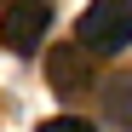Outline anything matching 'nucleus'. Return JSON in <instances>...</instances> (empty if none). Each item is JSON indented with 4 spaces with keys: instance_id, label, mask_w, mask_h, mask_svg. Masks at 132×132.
<instances>
[{
    "instance_id": "nucleus-5",
    "label": "nucleus",
    "mask_w": 132,
    "mask_h": 132,
    "mask_svg": "<svg viewBox=\"0 0 132 132\" xmlns=\"http://www.w3.org/2000/svg\"><path fill=\"white\" fill-rule=\"evenodd\" d=\"M40 132H98V126L80 115H52V121H40Z\"/></svg>"
},
{
    "instance_id": "nucleus-2",
    "label": "nucleus",
    "mask_w": 132,
    "mask_h": 132,
    "mask_svg": "<svg viewBox=\"0 0 132 132\" xmlns=\"http://www.w3.org/2000/svg\"><path fill=\"white\" fill-rule=\"evenodd\" d=\"M46 29H52V6L46 0H6V6H0V46L12 57L40 52Z\"/></svg>"
},
{
    "instance_id": "nucleus-3",
    "label": "nucleus",
    "mask_w": 132,
    "mask_h": 132,
    "mask_svg": "<svg viewBox=\"0 0 132 132\" xmlns=\"http://www.w3.org/2000/svg\"><path fill=\"white\" fill-rule=\"evenodd\" d=\"M46 80L57 98H86V86H92V63H86V46H52L46 52Z\"/></svg>"
},
{
    "instance_id": "nucleus-4",
    "label": "nucleus",
    "mask_w": 132,
    "mask_h": 132,
    "mask_svg": "<svg viewBox=\"0 0 132 132\" xmlns=\"http://www.w3.org/2000/svg\"><path fill=\"white\" fill-rule=\"evenodd\" d=\"M103 115H109L115 132H132V75H121V80L103 92Z\"/></svg>"
},
{
    "instance_id": "nucleus-1",
    "label": "nucleus",
    "mask_w": 132,
    "mask_h": 132,
    "mask_svg": "<svg viewBox=\"0 0 132 132\" xmlns=\"http://www.w3.org/2000/svg\"><path fill=\"white\" fill-rule=\"evenodd\" d=\"M75 40L98 57H115L132 46V0H92L75 23Z\"/></svg>"
}]
</instances>
